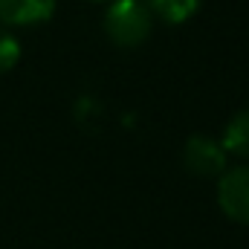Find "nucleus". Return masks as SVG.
Instances as JSON below:
<instances>
[{
  "mask_svg": "<svg viewBox=\"0 0 249 249\" xmlns=\"http://www.w3.org/2000/svg\"><path fill=\"white\" fill-rule=\"evenodd\" d=\"M102 29L110 38V44L133 50L148 41L154 29V15L142 0H110L102 18Z\"/></svg>",
  "mask_w": 249,
  "mask_h": 249,
  "instance_id": "1",
  "label": "nucleus"
},
{
  "mask_svg": "<svg viewBox=\"0 0 249 249\" xmlns=\"http://www.w3.org/2000/svg\"><path fill=\"white\" fill-rule=\"evenodd\" d=\"M183 165L194 177H206V180L220 177L229 165V154L223 151L220 139L206 136V133H194L183 145Z\"/></svg>",
  "mask_w": 249,
  "mask_h": 249,
  "instance_id": "2",
  "label": "nucleus"
},
{
  "mask_svg": "<svg viewBox=\"0 0 249 249\" xmlns=\"http://www.w3.org/2000/svg\"><path fill=\"white\" fill-rule=\"evenodd\" d=\"M217 203L223 214L241 226H249V162L226 168L217 180Z\"/></svg>",
  "mask_w": 249,
  "mask_h": 249,
  "instance_id": "3",
  "label": "nucleus"
},
{
  "mask_svg": "<svg viewBox=\"0 0 249 249\" xmlns=\"http://www.w3.org/2000/svg\"><path fill=\"white\" fill-rule=\"evenodd\" d=\"M55 0H0V26H38L50 20Z\"/></svg>",
  "mask_w": 249,
  "mask_h": 249,
  "instance_id": "4",
  "label": "nucleus"
},
{
  "mask_svg": "<svg viewBox=\"0 0 249 249\" xmlns=\"http://www.w3.org/2000/svg\"><path fill=\"white\" fill-rule=\"evenodd\" d=\"M220 145L229 157H238V160H249V107L238 110L226 127H223V136H220Z\"/></svg>",
  "mask_w": 249,
  "mask_h": 249,
  "instance_id": "5",
  "label": "nucleus"
},
{
  "mask_svg": "<svg viewBox=\"0 0 249 249\" xmlns=\"http://www.w3.org/2000/svg\"><path fill=\"white\" fill-rule=\"evenodd\" d=\"M148 12L165 23H186L188 18L200 9L203 0H142Z\"/></svg>",
  "mask_w": 249,
  "mask_h": 249,
  "instance_id": "6",
  "label": "nucleus"
},
{
  "mask_svg": "<svg viewBox=\"0 0 249 249\" xmlns=\"http://www.w3.org/2000/svg\"><path fill=\"white\" fill-rule=\"evenodd\" d=\"M18 61H20V44L6 26H0V72H9Z\"/></svg>",
  "mask_w": 249,
  "mask_h": 249,
  "instance_id": "7",
  "label": "nucleus"
}]
</instances>
